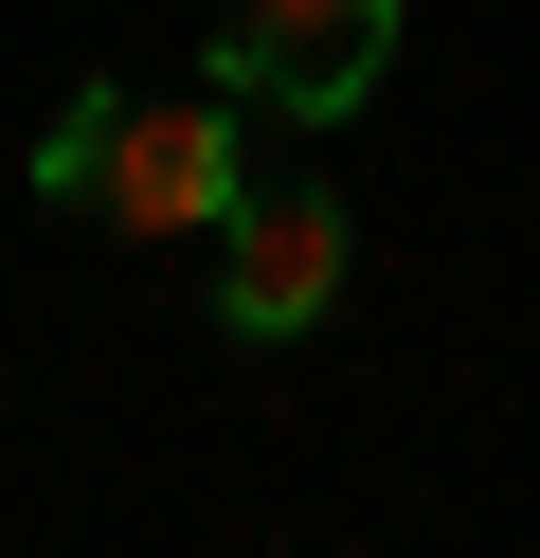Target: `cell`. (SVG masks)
Listing matches in <instances>:
<instances>
[{"mask_svg":"<svg viewBox=\"0 0 540 558\" xmlns=\"http://www.w3.org/2000/svg\"><path fill=\"white\" fill-rule=\"evenodd\" d=\"M396 73V0H216V90L288 126H343Z\"/></svg>","mask_w":540,"mask_h":558,"instance_id":"obj_1","label":"cell"},{"mask_svg":"<svg viewBox=\"0 0 540 558\" xmlns=\"http://www.w3.org/2000/svg\"><path fill=\"white\" fill-rule=\"evenodd\" d=\"M108 234H144V253H180V234H235L252 217V109L235 90H199V109H127V145H108Z\"/></svg>","mask_w":540,"mask_h":558,"instance_id":"obj_2","label":"cell"},{"mask_svg":"<svg viewBox=\"0 0 540 558\" xmlns=\"http://www.w3.org/2000/svg\"><path fill=\"white\" fill-rule=\"evenodd\" d=\"M343 306V198L324 181H252V217L216 234V325L235 342H307Z\"/></svg>","mask_w":540,"mask_h":558,"instance_id":"obj_3","label":"cell"},{"mask_svg":"<svg viewBox=\"0 0 540 558\" xmlns=\"http://www.w3.org/2000/svg\"><path fill=\"white\" fill-rule=\"evenodd\" d=\"M108 145H127V90H72L55 145H36V198H72V217H91V198H108Z\"/></svg>","mask_w":540,"mask_h":558,"instance_id":"obj_4","label":"cell"}]
</instances>
